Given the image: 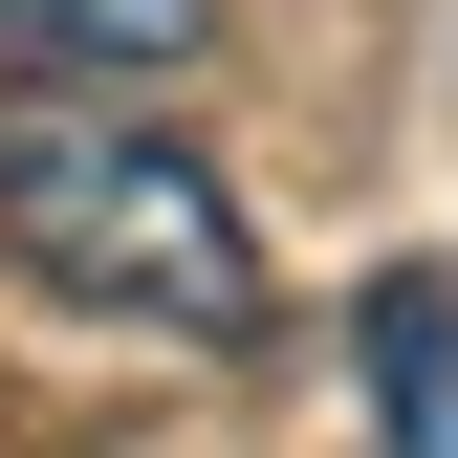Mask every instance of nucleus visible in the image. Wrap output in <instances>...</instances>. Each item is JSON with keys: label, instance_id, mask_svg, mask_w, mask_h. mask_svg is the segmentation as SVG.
<instances>
[{"label": "nucleus", "instance_id": "1", "mask_svg": "<svg viewBox=\"0 0 458 458\" xmlns=\"http://www.w3.org/2000/svg\"><path fill=\"white\" fill-rule=\"evenodd\" d=\"M0 262L88 327H175V350H241L262 327V241L241 197L153 131L131 88H0Z\"/></svg>", "mask_w": 458, "mask_h": 458}, {"label": "nucleus", "instance_id": "2", "mask_svg": "<svg viewBox=\"0 0 458 458\" xmlns=\"http://www.w3.org/2000/svg\"><path fill=\"white\" fill-rule=\"evenodd\" d=\"M350 371H371V458H458V262L350 284Z\"/></svg>", "mask_w": 458, "mask_h": 458}, {"label": "nucleus", "instance_id": "3", "mask_svg": "<svg viewBox=\"0 0 458 458\" xmlns=\"http://www.w3.org/2000/svg\"><path fill=\"white\" fill-rule=\"evenodd\" d=\"M0 66H22V88H131V109H153V66H197V0H0Z\"/></svg>", "mask_w": 458, "mask_h": 458}]
</instances>
